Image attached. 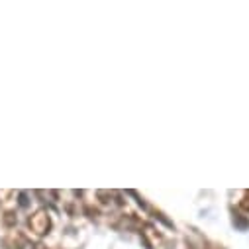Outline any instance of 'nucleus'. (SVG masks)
<instances>
[{
	"instance_id": "2",
	"label": "nucleus",
	"mask_w": 249,
	"mask_h": 249,
	"mask_svg": "<svg viewBox=\"0 0 249 249\" xmlns=\"http://www.w3.org/2000/svg\"><path fill=\"white\" fill-rule=\"evenodd\" d=\"M20 206H28V200H26V193H20Z\"/></svg>"
},
{
	"instance_id": "1",
	"label": "nucleus",
	"mask_w": 249,
	"mask_h": 249,
	"mask_svg": "<svg viewBox=\"0 0 249 249\" xmlns=\"http://www.w3.org/2000/svg\"><path fill=\"white\" fill-rule=\"evenodd\" d=\"M28 226H30V230H32L34 233L45 235V233L49 231V228H51V222H49L47 212H45V210H39V212H36L34 216H30Z\"/></svg>"
}]
</instances>
